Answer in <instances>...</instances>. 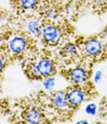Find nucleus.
<instances>
[{
	"mask_svg": "<svg viewBox=\"0 0 107 124\" xmlns=\"http://www.w3.org/2000/svg\"><path fill=\"white\" fill-rule=\"evenodd\" d=\"M55 65L53 61L47 57L37 58L31 66V72L36 77L47 78L54 72Z\"/></svg>",
	"mask_w": 107,
	"mask_h": 124,
	"instance_id": "obj_1",
	"label": "nucleus"
},
{
	"mask_svg": "<svg viewBox=\"0 0 107 124\" xmlns=\"http://www.w3.org/2000/svg\"><path fill=\"white\" fill-rule=\"evenodd\" d=\"M62 31L55 24L51 23H47L43 25L41 32V38L46 44L53 46L60 42L62 39Z\"/></svg>",
	"mask_w": 107,
	"mask_h": 124,
	"instance_id": "obj_2",
	"label": "nucleus"
},
{
	"mask_svg": "<svg viewBox=\"0 0 107 124\" xmlns=\"http://www.w3.org/2000/svg\"><path fill=\"white\" fill-rule=\"evenodd\" d=\"M28 40L23 35L15 34L8 39L7 43V52L12 55H20L28 48Z\"/></svg>",
	"mask_w": 107,
	"mask_h": 124,
	"instance_id": "obj_3",
	"label": "nucleus"
},
{
	"mask_svg": "<svg viewBox=\"0 0 107 124\" xmlns=\"http://www.w3.org/2000/svg\"><path fill=\"white\" fill-rule=\"evenodd\" d=\"M83 51L87 56L95 58L101 54L103 51V43L96 38H90L86 39L82 46Z\"/></svg>",
	"mask_w": 107,
	"mask_h": 124,
	"instance_id": "obj_4",
	"label": "nucleus"
},
{
	"mask_svg": "<svg viewBox=\"0 0 107 124\" xmlns=\"http://www.w3.org/2000/svg\"><path fill=\"white\" fill-rule=\"evenodd\" d=\"M68 77L74 84H82L88 78V71L85 67L77 66L70 70Z\"/></svg>",
	"mask_w": 107,
	"mask_h": 124,
	"instance_id": "obj_5",
	"label": "nucleus"
},
{
	"mask_svg": "<svg viewBox=\"0 0 107 124\" xmlns=\"http://www.w3.org/2000/svg\"><path fill=\"white\" fill-rule=\"evenodd\" d=\"M69 104L72 107H78L85 101L86 93L81 87H74L66 93Z\"/></svg>",
	"mask_w": 107,
	"mask_h": 124,
	"instance_id": "obj_6",
	"label": "nucleus"
},
{
	"mask_svg": "<svg viewBox=\"0 0 107 124\" xmlns=\"http://www.w3.org/2000/svg\"><path fill=\"white\" fill-rule=\"evenodd\" d=\"M51 101L53 106L60 109H66L69 107V102L67 99V95L65 92L57 91L51 94Z\"/></svg>",
	"mask_w": 107,
	"mask_h": 124,
	"instance_id": "obj_7",
	"label": "nucleus"
},
{
	"mask_svg": "<svg viewBox=\"0 0 107 124\" xmlns=\"http://www.w3.org/2000/svg\"><path fill=\"white\" fill-rule=\"evenodd\" d=\"M26 124H43V116L41 110L32 108L28 110L25 114Z\"/></svg>",
	"mask_w": 107,
	"mask_h": 124,
	"instance_id": "obj_8",
	"label": "nucleus"
},
{
	"mask_svg": "<svg viewBox=\"0 0 107 124\" xmlns=\"http://www.w3.org/2000/svg\"><path fill=\"white\" fill-rule=\"evenodd\" d=\"M43 24L41 23V21L36 18H29L26 23V29L27 32L30 35L33 37H38L41 35L42 28Z\"/></svg>",
	"mask_w": 107,
	"mask_h": 124,
	"instance_id": "obj_9",
	"label": "nucleus"
},
{
	"mask_svg": "<svg viewBox=\"0 0 107 124\" xmlns=\"http://www.w3.org/2000/svg\"><path fill=\"white\" fill-rule=\"evenodd\" d=\"M16 7L21 12H31L40 5V0H15Z\"/></svg>",
	"mask_w": 107,
	"mask_h": 124,
	"instance_id": "obj_10",
	"label": "nucleus"
},
{
	"mask_svg": "<svg viewBox=\"0 0 107 124\" xmlns=\"http://www.w3.org/2000/svg\"><path fill=\"white\" fill-rule=\"evenodd\" d=\"M78 51L77 46L72 43H66L61 49V53L65 58H72L75 55H76Z\"/></svg>",
	"mask_w": 107,
	"mask_h": 124,
	"instance_id": "obj_11",
	"label": "nucleus"
},
{
	"mask_svg": "<svg viewBox=\"0 0 107 124\" xmlns=\"http://www.w3.org/2000/svg\"><path fill=\"white\" fill-rule=\"evenodd\" d=\"M43 14L47 17V18L51 20L56 19L58 16V10L56 7H54L51 4H46L43 7Z\"/></svg>",
	"mask_w": 107,
	"mask_h": 124,
	"instance_id": "obj_12",
	"label": "nucleus"
},
{
	"mask_svg": "<svg viewBox=\"0 0 107 124\" xmlns=\"http://www.w3.org/2000/svg\"><path fill=\"white\" fill-rule=\"evenodd\" d=\"M43 87L47 90H51L56 84V78L52 77H47L44 81H43Z\"/></svg>",
	"mask_w": 107,
	"mask_h": 124,
	"instance_id": "obj_13",
	"label": "nucleus"
},
{
	"mask_svg": "<svg viewBox=\"0 0 107 124\" xmlns=\"http://www.w3.org/2000/svg\"><path fill=\"white\" fill-rule=\"evenodd\" d=\"M85 112H86L88 115H91V116L95 115V114H96V112H97L96 105L94 103H89L86 107Z\"/></svg>",
	"mask_w": 107,
	"mask_h": 124,
	"instance_id": "obj_14",
	"label": "nucleus"
},
{
	"mask_svg": "<svg viewBox=\"0 0 107 124\" xmlns=\"http://www.w3.org/2000/svg\"><path fill=\"white\" fill-rule=\"evenodd\" d=\"M102 78H103V72H101L100 70H98V71H96L95 72L94 76H93V80H94V82L95 83H99V82H100Z\"/></svg>",
	"mask_w": 107,
	"mask_h": 124,
	"instance_id": "obj_15",
	"label": "nucleus"
},
{
	"mask_svg": "<svg viewBox=\"0 0 107 124\" xmlns=\"http://www.w3.org/2000/svg\"><path fill=\"white\" fill-rule=\"evenodd\" d=\"M3 66H4V60H3V58L0 56V71L3 69Z\"/></svg>",
	"mask_w": 107,
	"mask_h": 124,
	"instance_id": "obj_16",
	"label": "nucleus"
},
{
	"mask_svg": "<svg viewBox=\"0 0 107 124\" xmlns=\"http://www.w3.org/2000/svg\"><path fill=\"white\" fill-rule=\"evenodd\" d=\"M76 124H89V123L86 120H81V121H78Z\"/></svg>",
	"mask_w": 107,
	"mask_h": 124,
	"instance_id": "obj_17",
	"label": "nucleus"
}]
</instances>
